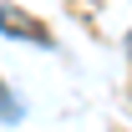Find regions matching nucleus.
<instances>
[{
  "mask_svg": "<svg viewBox=\"0 0 132 132\" xmlns=\"http://www.w3.org/2000/svg\"><path fill=\"white\" fill-rule=\"evenodd\" d=\"M127 51H132V41H127Z\"/></svg>",
  "mask_w": 132,
  "mask_h": 132,
  "instance_id": "7ed1b4c3",
  "label": "nucleus"
},
{
  "mask_svg": "<svg viewBox=\"0 0 132 132\" xmlns=\"http://www.w3.org/2000/svg\"><path fill=\"white\" fill-rule=\"evenodd\" d=\"M0 97H5V92H0ZM0 117H5V122H15V117H20V107H10V102H0Z\"/></svg>",
  "mask_w": 132,
  "mask_h": 132,
  "instance_id": "f03ea898",
  "label": "nucleus"
},
{
  "mask_svg": "<svg viewBox=\"0 0 132 132\" xmlns=\"http://www.w3.org/2000/svg\"><path fill=\"white\" fill-rule=\"evenodd\" d=\"M0 31H5V36H20V41H41V46H51V31L36 26V20H26V10H15V5H0Z\"/></svg>",
  "mask_w": 132,
  "mask_h": 132,
  "instance_id": "f257e3e1",
  "label": "nucleus"
}]
</instances>
